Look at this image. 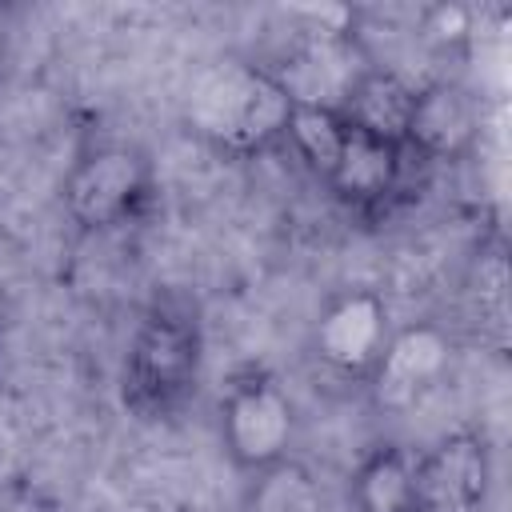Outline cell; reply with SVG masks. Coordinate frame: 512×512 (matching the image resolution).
<instances>
[{"label": "cell", "mask_w": 512, "mask_h": 512, "mask_svg": "<svg viewBox=\"0 0 512 512\" xmlns=\"http://www.w3.org/2000/svg\"><path fill=\"white\" fill-rule=\"evenodd\" d=\"M448 340L440 328L432 324H416V328H396L392 332V344L384 352V364L376 368L372 376V392L380 404H392V408H404L412 404L420 392H428L440 372L448 368Z\"/></svg>", "instance_id": "cell-9"}, {"label": "cell", "mask_w": 512, "mask_h": 512, "mask_svg": "<svg viewBox=\"0 0 512 512\" xmlns=\"http://www.w3.org/2000/svg\"><path fill=\"white\" fill-rule=\"evenodd\" d=\"M412 96H416V84L404 80L400 72L384 68V64H368L352 84L348 92L340 96L336 112L384 140H396L404 144V124H408V112H412Z\"/></svg>", "instance_id": "cell-11"}, {"label": "cell", "mask_w": 512, "mask_h": 512, "mask_svg": "<svg viewBox=\"0 0 512 512\" xmlns=\"http://www.w3.org/2000/svg\"><path fill=\"white\" fill-rule=\"evenodd\" d=\"M420 512H484L496 484L492 444L476 428L440 432L432 444L412 452Z\"/></svg>", "instance_id": "cell-8"}, {"label": "cell", "mask_w": 512, "mask_h": 512, "mask_svg": "<svg viewBox=\"0 0 512 512\" xmlns=\"http://www.w3.org/2000/svg\"><path fill=\"white\" fill-rule=\"evenodd\" d=\"M484 128V96L456 76H436L416 84L404 124V148L416 164H460L480 148Z\"/></svg>", "instance_id": "cell-7"}, {"label": "cell", "mask_w": 512, "mask_h": 512, "mask_svg": "<svg viewBox=\"0 0 512 512\" xmlns=\"http://www.w3.org/2000/svg\"><path fill=\"white\" fill-rule=\"evenodd\" d=\"M156 188V164L140 144L92 140L60 180V208L80 232L108 236L136 224L152 208Z\"/></svg>", "instance_id": "cell-4"}, {"label": "cell", "mask_w": 512, "mask_h": 512, "mask_svg": "<svg viewBox=\"0 0 512 512\" xmlns=\"http://www.w3.org/2000/svg\"><path fill=\"white\" fill-rule=\"evenodd\" d=\"M284 148L324 184V192L360 220L384 216L412 172V156L404 144L384 140L352 120H344L336 108L300 104L288 124Z\"/></svg>", "instance_id": "cell-1"}, {"label": "cell", "mask_w": 512, "mask_h": 512, "mask_svg": "<svg viewBox=\"0 0 512 512\" xmlns=\"http://www.w3.org/2000/svg\"><path fill=\"white\" fill-rule=\"evenodd\" d=\"M216 440L224 460L256 480L296 460L300 412L292 392L264 368H244L228 380L216 404Z\"/></svg>", "instance_id": "cell-5"}, {"label": "cell", "mask_w": 512, "mask_h": 512, "mask_svg": "<svg viewBox=\"0 0 512 512\" xmlns=\"http://www.w3.org/2000/svg\"><path fill=\"white\" fill-rule=\"evenodd\" d=\"M204 372L200 320L180 304H152L124 348L120 400L136 420H172L196 392Z\"/></svg>", "instance_id": "cell-3"}, {"label": "cell", "mask_w": 512, "mask_h": 512, "mask_svg": "<svg viewBox=\"0 0 512 512\" xmlns=\"http://www.w3.org/2000/svg\"><path fill=\"white\" fill-rule=\"evenodd\" d=\"M248 512H320V496L308 472L296 460H288L284 468L252 480Z\"/></svg>", "instance_id": "cell-12"}, {"label": "cell", "mask_w": 512, "mask_h": 512, "mask_svg": "<svg viewBox=\"0 0 512 512\" xmlns=\"http://www.w3.org/2000/svg\"><path fill=\"white\" fill-rule=\"evenodd\" d=\"M392 312L388 300L376 288H340L324 300V308L312 320L308 348L316 364L344 380V384H372L376 368L384 364V352L392 344Z\"/></svg>", "instance_id": "cell-6"}, {"label": "cell", "mask_w": 512, "mask_h": 512, "mask_svg": "<svg viewBox=\"0 0 512 512\" xmlns=\"http://www.w3.org/2000/svg\"><path fill=\"white\" fill-rule=\"evenodd\" d=\"M348 512H420L412 448L372 444L348 472Z\"/></svg>", "instance_id": "cell-10"}, {"label": "cell", "mask_w": 512, "mask_h": 512, "mask_svg": "<svg viewBox=\"0 0 512 512\" xmlns=\"http://www.w3.org/2000/svg\"><path fill=\"white\" fill-rule=\"evenodd\" d=\"M292 112L296 96L288 84L272 64L252 56H224L208 64L184 96L188 132L224 160H260L284 148Z\"/></svg>", "instance_id": "cell-2"}]
</instances>
